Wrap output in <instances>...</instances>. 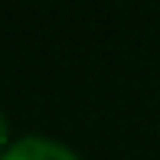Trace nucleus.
Returning a JSON list of instances; mask_svg holds the SVG:
<instances>
[{
	"label": "nucleus",
	"mask_w": 160,
	"mask_h": 160,
	"mask_svg": "<svg viewBox=\"0 0 160 160\" xmlns=\"http://www.w3.org/2000/svg\"><path fill=\"white\" fill-rule=\"evenodd\" d=\"M3 144H7V118L0 114V147H3Z\"/></svg>",
	"instance_id": "2"
},
{
	"label": "nucleus",
	"mask_w": 160,
	"mask_h": 160,
	"mask_svg": "<svg viewBox=\"0 0 160 160\" xmlns=\"http://www.w3.org/2000/svg\"><path fill=\"white\" fill-rule=\"evenodd\" d=\"M0 160H78V154H72L65 144L49 141V137H20L17 144L7 147V154Z\"/></svg>",
	"instance_id": "1"
}]
</instances>
